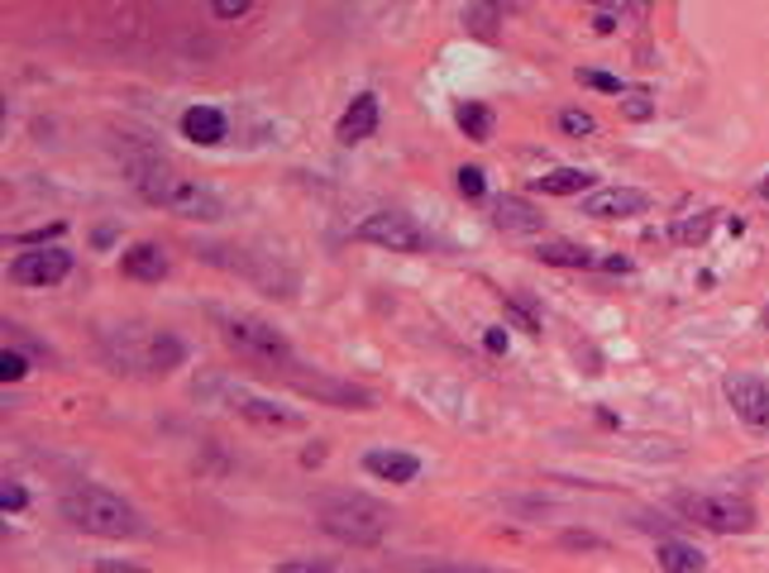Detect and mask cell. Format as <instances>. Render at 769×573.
<instances>
[{
	"label": "cell",
	"instance_id": "6da1fadb",
	"mask_svg": "<svg viewBox=\"0 0 769 573\" xmlns=\"http://www.w3.org/2000/svg\"><path fill=\"white\" fill-rule=\"evenodd\" d=\"M63 517L72 531H87L101 535V540H135L143 531L139 511L129 507L125 497H115L111 487H96V483H77L63 493Z\"/></svg>",
	"mask_w": 769,
	"mask_h": 573
},
{
	"label": "cell",
	"instance_id": "7a4b0ae2",
	"mask_svg": "<svg viewBox=\"0 0 769 573\" xmlns=\"http://www.w3.org/2000/svg\"><path fill=\"white\" fill-rule=\"evenodd\" d=\"M316 521H320V531H330L335 540H344V545H378L382 535H388L392 511L382 507V501L344 487V493L316 497Z\"/></svg>",
	"mask_w": 769,
	"mask_h": 573
},
{
	"label": "cell",
	"instance_id": "3957f363",
	"mask_svg": "<svg viewBox=\"0 0 769 573\" xmlns=\"http://www.w3.org/2000/svg\"><path fill=\"white\" fill-rule=\"evenodd\" d=\"M135 182H139V191H143V201H149V206H163V211L182 215V220H220V215H225V201L215 196L206 182L173 173V167H149V173H135Z\"/></svg>",
	"mask_w": 769,
	"mask_h": 573
},
{
	"label": "cell",
	"instance_id": "277c9868",
	"mask_svg": "<svg viewBox=\"0 0 769 573\" xmlns=\"http://www.w3.org/2000/svg\"><path fill=\"white\" fill-rule=\"evenodd\" d=\"M225 344L249 358V364H263V368H292V344H287V334L278 326H268V320H254V316H230L220 326Z\"/></svg>",
	"mask_w": 769,
	"mask_h": 573
},
{
	"label": "cell",
	"instance_id": "5b68a950",
	"mask_svg": "<svg viewBox=\"0 0 769 573\" xmlns=\"http://www.w3.org/2000/svg\"><path fill=\"white\" fill-rule=\"evenodd\" d=\"M675 507L683 511V521L703 525V531L717 535H746L755 531V507L746 497H731V493H683Z\"/></svg>",
	"mask_w": 769,
	"mask_h": 573
},
{
	"label": "cell",
	"instance_id": "8992f818",
	"mask_svg": "<svg viewBox=\"0 0 769 573\" xmlns=\"http://www.w3.org/2000/svg\"><path fill=\"white\" fill-rule=\"evenodd\" d=\"M354 239H358V244H374V249H396V254H426V249H430L426 230H420L406 211L368 215L364 225H354Z\"/></svg>",
	"mask_w": 769,
	"mask_h": 573
},
{
	"label": "cell",
	"instance_id": "52a82bcc",
	"mask_svg": "<svg viewBox=\"0 0 769 573\" xmlns=\"http://www.w3.org/2000/svg\"><path fill=\"white\" fill-rule=\"evenodd\" d=\"M72 272V258L67 249H29L10 263V278L20 286H58Z\"/></svg>",
	"mask_w": 769,
	"mask_h": 573
},
{
	"label": "cell",
	"instance_id": "ba28073f",
	"mask_svg": "<svg viewBox=\"0 0 769 573\" xmlns=\"http://www.w3.org/2000/svg\"><path fill=\"white\" fill-rule=\"evenodd\" d=\"M727 402L751 430H769V387L755 373H731L727 378Z\"/></svg>",
	"mask_w": 769,
	"mask_h": 573
},
{
	"label": "cell",
	"instance_id": "9c48e42d",
	"mask_svg": "<svg viewBox=\"0 0 769 573\" xmlns=\"http://www.w3.org/2000/svg\"><path fill=\"white\" fill-rule=\"evenodd\" d=\"M641 211H651V196L635 187H597L583 196V215H593V220H631Z\"/></svg>",
	"mask_w": 769,
	"mask_h": 573
},
{
	"label": "cell",
	"instance_id": "30bf717a",
	"mask_svg": "<svg viewBox=\"0 0 769 573\" xmlns=\"http://www.w3.org/2000/svg\"><path fill=\"white\" fill-rule=\"evenodd\" d=\"M235 411L244 416V421L263 425V430H297V425H302V416H297L292 406L268 402V397H254V392H239V397H235Z\"/></svg>",
	"mask_w": 769,
	"mask_h": 573
},
{
	"label": "cell",
	"instance_id": "8fae6325",
	"mask_svg": "<svg viewBox=\"0 0 769 573\" xmlns=\"http://www.w3.org/2000/svg\"><path fill=\"white\" fill-rule=\"evenodd\" d=\"M297 378V387L311 392V397H326L330 406H358V411H368L374 406V397H368L364 387H350V382H335V378H311V373H292Z\"/></svg>",
	"mask_w": 769,
	"mask_h": 573
},
{
	"label": "cell",
	"instance_id": "7c38bea8",
	"mask_svg": "<svg viewBox=\"0 0 769 573\" xmlns=\"http://www.w3.org/2000/svg\"><path fill=\"white\" fill-rule=\"evenodd\" d=\"M378 129V96L374 91H364V96H354V105L344 111V119H340V143H364L368 135Z\"/></svg>",
	"mask_w": 769,
	"mask_h": 573
},
{
	"label": "cell",
	"instance_id": "4fadbf2b",
	"mask_svg": "<svg viewBox=\"0 0 769 573\" xmlns=\"http://www.w3.org/2000/svg\"><path fill=\"white\" fill-rule=\"evenodd\" d=\"M364 469L374 478H388V483H412V478H420V459L402 449H374L364 459Z\"/></svg>",
	"mask_w": 769,
	"mask_h": 573
},
{
	"label": "cell",
	"instance_id": "5bb4252c",
	"mask_svg": "<svg viewBox=\"0 0 769 573\" xmlns=\"http://www.w3.org/2000/svg\"><path fill=\"white\" fill-rule=\"evenodd\" d=\"M125 278H135V282H163V272H167V254L159 244H135V249H125Z\"/></svg>",
	"mask_w": 769,
	"mask_h": 573
},
{
	"label": "cell",
	"instance_id": "9a60e30c",
	"mask_svg": "<svg viewBox=\"0 0 769 573\" xmlns=\"http://www.w3.org/2000/svg\"><path fill=\"white\" fill-rule=\"evenodd\" d=\"M182 135L191 143H201V149H211V143L225 139V115L215 111V105H191V111L182 115Z\"/></svg>",
	"mask_w": 769,
	"mask_h": 573
},
{
	"label": "cell",
	"instance_id": "2e32d148",
	"mask_svg": "<svg viewBox=\"0 0 769 573\" xmlns=\"http://www.w3.org/2000/svg\"><path fill=\"white\" fill-rule=\"evenodd\" d=\"M597 177L583 173V167H555V173L535 177L531 191H540V196H579V191H588Z\"/></svg>",
	"mask_w": 769,
	"mask_h": 573
},
{
	"label": "cell",
	"instance_id": "e0dca14e",
	"mask_svg": "<svg viewBox=\"0 0 769 573\" xmlns=\"http://www.w3.org/2000/svg\"><path fill=\"white\" fill-rule=\"evenodd\" d=\"M492 220H497V230H507V234H535L540 225H545V215L531 211L526 201H516V196H502L497 211H492Z\"/></svg>",
	"mask_w": 769,
	"mask_h": 573
},
{
	"label": "cell",
	"instance_id": "ac0fdd59",
	"mask_svg": "<svg viewBox=\"0 0 769 573\" xmlns=\"http://www.w3.org/2000/svg\"><path fill=\"white\" fill-rule=\"evenodd\" d=\"M655 559H659V569H665V573H703L707 569V555L698 545H689V540H659Z\"/></svg>",
	"mask_w": 769,
	"mask_h": 573
},
{
	"label": "cell",
	"instance_id": "d6986e66",
	"mask_svg": "<svg viewBox=\"0 0 769 573\" xmlns=\"http://www.w3.org/2000/svg\"><path fill=\"white\" fill-rule=\"evenodd\" d=\"M535 258L540 263H555V268H597V258L588 254V249L569 244V239H550V244H540Z\"/></svg>",
	"mask_w": 769,
	"mask_h": 573
},
{
	"label": "cell",
	"instance_id": "ffe728a7",
	"mask_svg": "<svg viewBox=\"0 0 769 573\" xmlns=\"http://www.w3.org/2000/svg\"><path fill=\"white\" fill-rule=\"evenodd\" d=\"M459 129L474 143H488L492 139V111L488 105H459Z\"/></svg>",
	"mask_w": 769,
	"mask_h": 573
},
{
	"label": "cell",
	"instance_id": "44dd1931",
	"mask_svg": "<svg viewBox=\"0 0 769 573\" xmlns=\"http://www.w3.org/2000/svg\"><path fill=\"white\" fill-rule=\"evenodd\" d=\"M707 234H713V211H698V215H689V220L675 225V239H679V244H703Z\"/></svg>",
	"mask_w": 769,
	"mask_h": 573
},
{
	"label": "cell",
	"instance_id": "7402d4cb",
	"mask_svg": "<svg viewBox=\"0 0 769 573\" xmlns=\"http://www.w3.org/2000/svg\"><path fill=\"white\" fill-rule=\"evenodd\" d=\"M559 129H564L569 139H588V135L597 129V119L588 115V111H559Z\"/></svg>",
	"mask_w": 769,
	"mask_h": 573
},
{
	"label": "cell",
	"instance_id": "603a6c76",
	"mask_svg": "<svg viewBox=\"0 0 769 573\" xmlns=\"http://www.w3.org/2000/svg\"><path fill=\"white\" fill-rule=\"evenodd\" d=\"M579 81H583V87H593V91H607V96H627L621 77H607V72H597V67H583Z\"/></svg>",
	"mask_w": 769,
	"mask_h": 573
},
{
	"label": "cell",
	"instance_id": "cb8c5ba5",
	"mask_svg": "<svg viewBox=\"0 0 769 573\" xmlns=\"http://www.w3.org/2000/svg\"><path fill=\"white\" fill-rule=\"evenodd\" d=\"M24 373H29V358L15 354V349L0 354V382H5V387H10V382H20Z\"/></svg>",
	"mask_w": 769,
	"mask_h": 573
},
{
	"label": "cell",
	"instance_id": "d4e9b609",
	"mask_svg": "<svg viewBox=\"0 0 769 573\" xmlns=\"http://www.w3.org/2000/svg\"><path fill=\"white\" fill-rule=\"evenodd\" d=\"M651 111H655V101L645 91H627V96H621V115H627V119H651Z\"/></svg>",
	"mask_w": 769,
	"mask_h": 573
},
{
	"label": "cell",
	"instance_id": "484cf974",
	"mask_svg": "<svg viewBox=\"0 0 769 573\" xmlns=\"http://www.w3.org/2000/svg\"><path fill=\"white\" fill-rule=\"evenodd\" d=\"M459 191H464V196H483V191H488V177H483V167L464 163V167H459Z\"/></svg>",
	"mask_w": 769,
	"mask_h": 573
},
{
	"label": "cell",
	"instance_id": "4316f807",
	"mask_svg": "<svg viewBox=\"0 0 769 573\" xmlns=\"http://www.w3.org/2000/svg\"><path fill=\"white\" fill-rule=\"evenodd\" d=\"M0 507H5V517H10V511H24V507H29V493H24L20 483H5V487H0Z\"/></svg>",
	"mask_w": 769,
	"mask_h": 573
},
{
	"label": "cell",
	"instance_id": "83f0119b",
	"mask_svg": "<svg viewBox=\"0 0 769 573\" xmlns=\"http://www.w3.org/2000/svg\"><path fill=\"white\" fill-rule=\"evenodd\" d=\"M249 5H254V0H211V10L220 20H239V15H249Z\"/></svg>",
	"mask_w": 769,
	"mask_h": 573
},
{
	"label": "cell",
	"instance_id": "f1b7e54d",
	"mask_svg": "<svg viewBox=\"0 0 769 573\" xmlns=\"http://www.w3.org/2000/svg\"><path fill=\"white\" fill-rule=\"evenodd\" d=\"M483 344H488V354H507V330L492 326V330L483 334Z\"/></svg>",
	"mask_w": 769,
	"mask_h": 573
},
{
	"label": "cell",
	"instance_id": "f546056e",
	"mask_svg": "<svg viewBox=\"0 0 769 573\" xmlns=\"http://www.w3.org/2000/svg\"><path fill=\"white\" fill-rule=\"evenodd\" d=\"M278 573H330L326 564H282Z\"/></svg>",
	"mask_w": 769,
	"mask_h": 573
},
{
	"label": "cell",
	"instance_id": "4dcf8cb0",
	"mask_svg": "<svg viewBox=\"0 0 769 573\" xmlns=\"http://www.w3.org/2000/svg\"><path fill=\"white\" fill-rule=\"evenodd\" d=\"M597 268H607V272H631V258H603Z\"/></svg>",
	"mask_w": 769,
	"mask_h": 573
},
{
	"label": "cell",
	"instance_id": "1f68e13d",
	"mask_svg": "<svg viewBox=\"0 0 769 573\" xmlns=\"http://www.w3.org/2000/svg\"><path fill=\"white\" fill-rule=\"evenodd\" d=\"M96 573H139V569H129V564H96Z\"/></svg>",
	"mask_w": 769,
	"mask_h": 573
},
{
	"label": "cell",
	"instance_id": "d6a6232c",
	"mask_svg": "<svg viewBox=\"0 0 769 573\" xmlns=\"http://www.w3.org/2000/svg\"><path fill=\"white\" fill-rule=\"evenodd\" d=\"M760 196H765V201H769V177H765V182H760Z\"/></svg>",
	"mask_w": 769,
	"mask_h": 573
},
{
	"label": "cell",
	"instance_id": "836d02e7",
	"mask_svg": "<svg viewBox=\"0 0 769 573\" xmlns=\"http://www.w3.org/2000/svg\"><path fill=\"white\" fill-rule=\"evenodd\" d=\"M765 326H769V306H765Z\"/></svg>",
	"mask_w": 769,
	"mask_h": 573
}]
</instances>
